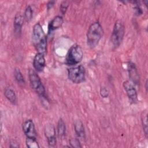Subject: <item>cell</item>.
<instances>
[{
  "instance_id": "1",
  "label": "cell",
  "mask_w": 148,
  "mask_h": 148,
  "mask_svg": "<svg viewBox=\"0 0 148 148\" xmlns=\"http://www.w3.org/2000/svg\"><path fill=\"white\" fill-rule=\"evenodd\" d=\"M103 35V29L101 24L98 22L92 23L87 33V43L91 49L95 48Z\"/></svg>"
},
{
  "instance_id": "2",
  "label": "cell",
  "mask_w": 148,
  "mask_h": 148,
  "mask_svg": "<svg viewBox=\"0 0 148 148\" xmlns=\"http://www.w3.org/2000/svg\"><path fill=\"white\" fill-rule=\"evenodd\" d=\"M125 33V28L123 23L120 20H117L113 26V31L110 36V42L112 48L116 49L123 41Z\"/></svg>"
},
{
  "instance_id": "3",
  "label": "cell",
  "mask_w": 148,
  "mask_h": 148,
  "mask_svg": "<svg viewBox=\"0 0 148 148\" xmlns=\"http://www.w3.org/2000/svg\"><path fill=\"white\" fill-rule=\"evenodd\" d=\"M83 57V52L82 47L77 44L72 45L66 54L65 63L68 66L76 65L80 63Z\"/></svg>"
},
{
  "instance_id": "4",
  "label": "cell",
  "mask_w": 148,
  "mask_h": 148,
  "mask_svg": "<svg viewBox=\"0 0 148 148\" xmlns=\"http://www.w3.org/2000/svg\"><path fill=\"white\" fill-rule=\"evenodd\" d=\"M28 77L32 88L38 94L39 97L47 100L45 87L36 72L34 70L30 69L28 71Z\"/></svg>"
},
{
  "instance_id": "5",
  "label": "cell",
  "mask_w": 148,
  "mask_h": 148,
  "mask_svg": "<svg viewBox=\"0 0 148 148\" xmlns=\"http://www.w3.org/2000/svg\"><path fill=\"white\" fill-rule=\"evenodd\" d=\"M86 76V70L83 65L71 67L68 69V79L73 83L79 84L84 82Z\"/></svg>"
},
{
  "instance_id": "6",
  "label": "cell",
  "mask_w": 148,
  "mask_h": 148,
  "mask_svg": "<svg viewBox=\"0 0 148 148\" xmlns=\"http://www.w3.org/2000/svg\"><path fill=\"white\" fill-rule=\"evenodd\" d=\"M32 40L35 47L41 42L47 40V37L39 23H36L33 27Z\"/></svg>"
},
{
  "instance_id": "7",
  "label": "cell",
  "mask_w": 148,
  "mask_h": 148,
  "mask_svg": "<svg viewBox=\"0 0 148 148\" xmlns=\"http://www.w3.org/2000/svg\"><path fill=\"white\" fill-rule=\"evenodd\" d=\"M123 85L130 102L132 103H137L138 101V94L134 85L128 80L124 82Z\"/></svg>"
},
{
  "instance_id": "8",
  "label": "cell",
  "mask_w": 148,
  "mask_h": 148,
  "mask_svg": "<svg viewBox=\"0 0 148 148\" xmlns=\"http://www.w3.org/2000/svg\"><path fill=\"white\" fill-rule=\"evenodd\" d=\"M23 131L27 138H36V132L33 121L31 119L25 120L22 125Z\"/></svg>"
},
{
  "instance_id": "9",
  "label": "cell",
  "mask_w": 148,
  "mask_h": 148,
  "mask_svg": "<svg viewBox=\"0 0 148 148\" xmlns=\"http://www.w3.org/2000/svg\"><path fill=\"white\" fill-rule=\"evenodd\" d=\"M45 134L49 145L53 147L56 144V131L54 126L51 124H47L45 129Z\"/></svg>"
},
{
  "instance_id": "10",
  "label": "cell",
  "mask_w": 148,
  "mask_h": 148,
  "mask_svg": "<svg viewBox=\"0 0 148 148\" xmlns=\"http://www.w3.org/2000/svg\"><path fill=\"white\" fill-rule=\"evenodd\" d=\"M33 65L36 71L39 72H42L46 65L45 55L40 53H37L34 58Z\"/></svg>"
},
{
  "instance_id": "11",
  "label": "cell",
  "mask_w": 148,
  "mask_h": 148,
  "mask_svg": "<svg viewBox=\"0 0 148 148\" xmlns=\"http://www.w3.org/2000/svg\"><path fill=\"white\" fill-rule=\"evenodd\" d=\"M128 71L129 73V77L136 84L139 83V75L137 71L135 64L132 62H129L128 64Z\"/></svg>"
},
{
  "instance_id": "12",
  "label": "cell",
  "mask_w": 148,
  "mask_h": 148,
  "mask_svg": "<svg viewBox=\"0 0 148 148\" xmlns=\"http://www.w3.org/2000/svg\"><path fill=\"white\" fill-rule=\"evenodd\" d=\"M74 129L77 138L79 140H84L86 138L85 130L84 125L80 120H77L75 122Z\"/></svg>"
},
{
  "instance_id": "13",
  "label": "cell",
  "mask_w": 148,
  "mask_h": 148,
  "mask_svg": "<svg viewBox=\"0 0 148 148\" xmlns=\"http://www.w3.org/2000/svg\"><path fill=\"white\" fill-rule=\"evenodd\" d=\"M64 20L62 16H56L54 17L50 22L48 27L49 34L51 33L52 31L60 28L62 25Z\"/></svg>"
},
{
  "instance_id": "14",
  "label": "cell",
  "mask_w": 148,
  "mask_h": 148,
  "mask_svg": "<svg viewBox=\"0 0 148 148\" xmlns=\"http://www.w3.org/2000/svg\"><path fill=\"white\" fill-rule=\"evenodd\" d=\"M24 22V17L20 13H17L14 18L13 22V27L14 31L16 34L19 35L22 30V27L23 25Z\"/></svg>"
},
{
  "instance_id": "15",
  "label": "cell",
  "mask_w": 148,
  "mask_h": 148,
  "mask_svg": "<svg viewBox=\"0 0 148 148\" xmlns=\"http://www.w3.org/2000/svg\"><path fill=\"white\" fill-rule=\"evenodd\" d=\"M4 95L6 99L12 104H16L17 102L16 95L14 91L10 87L6 88L4 91Z\"/></svg>"
},
{
  "instance_id": "16",
  "label": "cell",
  "mask_w": 148,
  "mask_h": 148,
  "mask_svg": "<svg viewBox=\"0 0 148 148\" xmlns=\"http://www.w3.org/2000/svg\"><path fill=\"white\" fill-rule=\"evenodd\" d=\"M57 132L60 138H63L66 134V125L64 120L60 118L57 124Z\"/></svg>"
},
{
  "instance_id": "17",
  "label": "cell",
  "mask_w": 148,
  "mask_h": 148,
  "mask_svg": "<svg viewBox=\"0 0 148 148\" xmlns=\"http://www.w3.org/2000/svg\"><path fill=\"white\" fill-rule=\"evenodd\" d=\"M14 76L16 81L20 85H24L25 84L24 78L19 68H16L14 70Z\"/></svg>"
},
{
  "instance_id": "18",
  "label": "cell",
  "mask_w": 148,
  "mask_h": 148,
  "mask_svg": "<svg viewBox=\"0 0 148 148\" xmlns=\"http://www.w3.org/2000/svg\"><path fill=\"white\" fill-rule=\"evenodd\" d=\"M26 145L29 148H39V145L37 142L36 138H27L25 140Z\"/></svg>"
},
{
  "instance_id": "19",
  "label": "cell",
  "mask_w": 148,
  "mask_h": 148,
  "mask_svg": "<svg viewBox=\"0 0 148 148\" xmlns=\"http://www.w3.org/2000/svg\"><path fill=\"white\" fill-rule=\"evenodd\" d=\"M33 17V10L30 5H28L24 11V18L26 21L29 22L30 21Z\"/></svg>"
},
{
  "instance_id": "20",
  "label": "cell",
  "mask_w": 148,
  "mask_h": 148,
  "mask_svg": "<svg viewBox=\"0 0 148 148\" xmlns=\"http://www.w3.org/2000/svg\"><path fill=\"white\" fill-rule=\"evenodd\" d=\"M147 112H146L145 113H143V115L142 116V126H143V130L145 133V135L146 137H147Z\"/></svg>"
},
{
  "instance_id": "21",
  "label": "cell",
  "mask_w": 148,
  "mask_h": 148,
  "mask_svg": "<svg viewBox=\"0 0 148 148\" xmlns=\"http://www.w3.org/2000/svg\"><path fill=\"white\" fill-rule=\"evenodd\" d=\"M68 6H69V3L67 1H64L61 3L60 6V10L62 14H65Z\"/></svg>"
},
{
  "instance_id": "22",
  "label": "cell",
  "mask_w": 148,
  "mask_h": 148,
  "mask_svg": "<svg viewBox=\"0 0 148 148\" xmlns=\"http://www.w3.org/2000/svg\"><path fill=\"white\" fill-rule=\"evenodd\" d=\"M69 143L72 147H81L79 139L77 138H71L69 140Z\"/></svg>"
},
{
  "instance_id": "23",
  "label": "cell",
  "mask_w": 148,
  "mask_h": 148,
  "mask_svg": "<svg viewBox=\"0 0 148 148\" xmlns=\"http://www.w3.org/2000/svg\"><path fill=\"white\" fill-rule=\"evenodd\" d=\"M133 2L134 3L135 6H134V10H135V13L136 15L137 16H139L140 14H142L143 13V10L142 9V8H140V5H138V1H133Z\"/></svg>"
},
{
  "instance_id": "24",
  "label": "cell",
  "mask_w": 148,
  "mask_h": 148,
  "mask_svg": "<svg viewBox=\"0 0 148 148\" xmlns=\"http://www.w3.org/2000/svg\"><path fill=\"white\" fill-rule=\"evenodd\" d=\"M100 94H101V95L103 98H106V97H107L108 96L109 92H108V90L106 88L102 87L100 90Z\"/></svg>"
},
{
  "instance_id": "25",
  "label": "cell",
  "mask_w": 148,
  "mask_h": 148,
  "mask_svg": "<svg viewBox=\"0 0 148 148\" xmlns=\"http://www.w3.org/2000/svg\"><path fill=\"white\" fill-rule=\"evenodd\" d=\"M55 2H56L54 1H49V2L47 3V9L48 10H50V9H51L53 7V6H54Z\"/></svg>"
},
{
  "instance_id": "26",
  "label": "cell",
  "mask_w": 148,
  "mask_h": 148,
  "mask_svg": "<svg viewBox=\"0 0 148 148\" xmlns=\"http://www.w3.org/2000/svg\"><path fill=\"white\" fill-rule=\"evenodd\" d=\"M19 146L15 141H12L10 143V147H18Z\"/></svg>"
},
{
  "instance_id": "27",
  "label": "cell",
  "mask_w": 148,
  "mask_h": 148,
  "mask_svg": "<svg viewBox=\"0 0 148 148\" xmlns=\"http://www.w3.org/2000/svg\"><path fill=\"white\" fill-rule=\"evenodd\" d=\"M145 84H146V91H147V80L146 81V83H145Z\"/></svg>"
}]
</instances>
